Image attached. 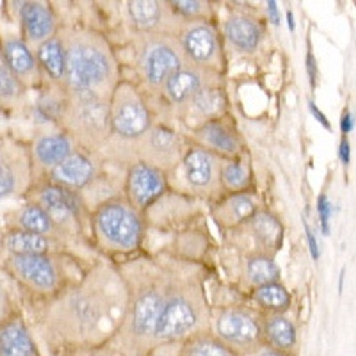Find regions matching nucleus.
<instances>
[{
	"label": "nucleus",
	"instance_id": "obj_1",
	"mask_svg": "<svg viewBox=\"0 0 356 356\" xmlns=\"http://www.w3.org/2000/svg\"><path fill=\"white\" fill-rule=\"evenodd\" d=\"M127 298L118 264L98 257L75 284L50 298L36 300L34 328L50 356L95 348L116 330Z\"/></svg>",
	"mask_w": 356,
	"mask_h": 356
},
{
	"label": "nucleus",
	"instance_id": "obj_2",
	"mask_svg": "<svg viewBox=\"0 0 356 356\" xmlns=\"http://www.w3.org/2000/svg\"><path fill=\"white\" fill-rule=\"evenodd\" d=\"M166 253L168 284L159 316L157 346L180 344L200 333H211V301L207 266Z\"/></svg>",
	"mask_w": 356,
	"mask_h": 356
},
{
	"label": "nucleus",
	"instance_id": "obj_3",
	"mask_svg": "<svg viewBox=\"0 0 356 356\" xmlns=\"http://www.w3.org/2000/svg\"><path fill=\"white\" fill-rule=\"evenodd\" d=\"M59 34L66 50L65 88L109 100L123 79L122 61L109 38L97 29L79 24L61 25Z\"/></svg>",
	"mask_w": 356,
	"mask_h": 356
},
{
	"label": "nucleus",
	"instance_id": "obj_4",
	"mask_svg": "<svg viewBox=\"0 0 356 356\" xmlns=\"http://www.w3.org/2000/svg\"><path fill=\"white\" fill-rule=\"evenodd\" d=\"M146 218L123 196L95 207L89 216V243L98 257L129 259L143 251Z\"/></svg>",
	"mask_w": 356,
	"mask_h": 356
},
{
	"label": "nucleus",
	"instance_id": "obj_5",
	"mask_svg": "<svg viewBox=\"0 0 356 356\" xmlns=\"http://www.w3.org/2000/svg\"><path fill=\"white\" fill-rule=\"evenodd\" d=\"M130 82L152 104L171 75L187 65L178 36L171 34H136L129 43Z\"/></svg>",
	"mask_w": 356,
	"mask_h": 356
},
{
	"label": "nucleus",
	"instance_id": "obj_6",
	"mask_svg": "<svg viewBox=\"0 0 356 356\" xmlns=\"http://www.w3.org/2000/svg\"><path fill=\"white\" fill-rule=\"evenodd\" d=\"M79 253L52 255H8L6 269L18 284L36 300L50 298L82 278L88 267L97 260Z\"/></svg>",
	"mask_w": 356,
	"mask_h": 356
},
{
	"label": "nucleus",
	"instance_id": "obj_7",
	"mask_svg": "<svg viewBox=\"0 0 356 356\" xmlns=\"http://www.w3.org/2000/svg\"><path fill=\"white\" fill-rule=\"evenodd\" d=\"M59 129L68 134L77 148L98 157L113 138L109 100L91 93L68 91V104Z\"/></svg>",
	"mask_w": 356,
	"mask_h": 356
},
{
	"label": "nucleus",
	"instance_id": "obj_8",
	"mask_svg": "<svg viewBox=\"0 0 356 356\" xmlns=\"http://www.w3.org/2000/svg\"><path fill=\"white\" fill-rule=\"evenodd\" d=\"M27 202L36 203L43 211H47L57 227L79 248L88 246L89 250H93L89 243L91 211L86 205L81 193H75V191H70L41 178V180H34L31 189L27 191Z\"/></svg>",
	"mask_w": 356,
	"mask_h": 356
},
{
	"label": "nucleus",
	"instance_id": "obj_9",
	"mask_svg": "<svg viewBox=\"0 0 356 356\" xmlns=\"http://www.w3.org/2000/svg\"><path fill=\"white\" fill-rule=\"evenodd\" d=\"M211 333L232 355L244 356L262 346L260 312L246 298L211 303Z\"/></svg>",
	"mask_w": 356,
	"mask_h": 356
},
{
	"label": "nucleus",
	"instance_id": "obj_10",
	"mask_svg": "<svg viewBox=\"0 0 356 356\" xmlns=\"http://www.w3.org/2000/svg\"><path fill=\"white\" fill-rule=\"evenodd\" d=\"M109 122L113 139L132 145L157 120L136 84L129 79H122L109 98Z\"/></svg>",
	"mask_w": 356,
	"mask_h": 356
},
{
	"label": "nucleus",
	"instance_id": "obj_11",
	"mask_svg": "<svg viewBox=\"0 0 356 356\" xmlns=\"http://www.w3.org/2000/svg\"><path fill=\"white\" fill-rule=\"evenodd\" d=\"M222 235L228 250L235 251L237 257L267 255L276 259L284 246L285 227L275 212L262 207L241 227Z\"/></svg>",
	"mask_w": 356,
	"mask_h": 356
},
{
	"label": "nucleus",
	"instance_id": "obj_12",
	"mask_svg": "<svg viewBox=\"0 0 356 356\" xmlns=\"http://www.w3.org/2000/svg\"><path fill=\"white\" fill-rule=\"evenodd\" d=\"M178 43L182 47L187 65L221 77L227 75V44L216 22H182L178 31Z\"/></svg>",
	"mask_w": 356,
	"mask_h": 356
},
{
	"label": "nucleus",
	"instance_id": "obj_13",
	"mask_svg": "<svg viewBox=\"0 0 356 356\" xmlns=\"http://www.w3.org/2000/svg\"><path fill=\"white\" fill-rule=\"evenodd\" d=\"M187 145L189 143L180 130H177L170 123L155 122L141 138L132 143L130 152H132L134 162H145L171 175L180 166Z\"/></svg>",
	"mask_w": 356,
	"mask_h": 356
},
{
	"label": "nucleus",
	"instance_id": "obj_14",
	"mask_svg": "<svg viewBox=\"0 0 356 356\" xmlns=\"http://www.w3.org/2000/svg\"><path fill=\"white\" fill-rule=\"evenodd\" d=\"M221 161L222 159H219L218 155L189 143L178 166L182 171L184 180L182 195H189L195 200H207V202L218 200L221 196V186H219Z\"/></svg>",
	"mask_w": 356,
	"mask_h": 356
},
{
	"label": "nucleus",
	"instance_id": "obj_15",
	"mask_svg": "<svg viewBox=\"0 0 356 356\" xmlns=\"http://www.w3.org/2000/svg\"><path fill=\"white\" fill-rule=\"evenodd\" d=\"M170 175L145 162H132L123 177V198L143 216L170 191Z\"/></svg>",
	"mask_w": 356,
	"mask_h": 356
},
{
	"label": "nucleus",
	"instance_id": "obj_16",
	"mask_svg": "<svg viewBox=\"0 0 356 356\" xmlns=\"http://www.w3.org/2000/svg\"><path fill=\"white\" fill-rule=\"evenodd\" d=\"M34 184V168L27 143L0 139V200L27 195Z\"/></svg>",
	"mask_w": 356,
	"mask_h": 356
},
{
	"label": "nucleus",
	"instance_id": "obj_17",
	"mask_svg": "<svg viewBox=\"0 0 356 356\" xmlns=\"http://www.w3.org/2000/svg\"><path fill=\"white\" fill-rule=\"evenodd\" d=\"M127 24L136 34H171L178 36L182 20L168 0H129L123 2Z\"/></svg>",
	"mask_w": 356,
	"mask_h": 356
},
{
	"label": "nucleus",
	"instance_id": "obj_18",
	"mask_svg": "<svg viewBox=\"0 0 356 356\" xmlns=\"http://www.w3.org/2000/svg\"><path fill=\"white\" fill-rule=\"evenodd\" d=\"M187 141L202 146L207 152L218 155L219 159H235L248 154L237 123L230 114L216 118L200 125L198 129L191 130Z\"/></svg>",
	"mask_w": 356,
	"mask_h": 356
},
{
	"label": "nucleus",
	"instance_id": "obj_19",
	"mask_svg": "<svg viewBox=\"0 0 356 356\" xmlns=\"http://www.w3.org/2000/svg\"><path fill=\"white\" fill-rule=\"evenodd\" d=\"M222 41L241 56H253L262 49L266 40V25L251 9L234 8L219 25Z\"/></svg>",
	"mask_w": 356,
	"mask_h": 356
},
{
	"label": "nucleus",
	"instance_id": "obj_20",
	"mask_svg": "<svg viewBox=\"0 0 356 356\" xmlns=\"http://www.w3.org/2000/svg\"><path fill=\"white\" fill-rule=\"evenodd\" d=\"M216 82H225V77L205 72L202 68H196L193 65H186L184 68L178 70L175 75H171L170 81L164 84V88L161 89V93L155 100L161 104L162 109L175 113L184 104H187L196 93H200L203 88L216 84Z\"/></svg>",
	"mask_w": 356,
	"mask_h": 356
},
{
	"label": "nucleus",
	"instance_id": "obj_21",
	"mask_svg": "<svg viewBox=\"0 0 356 356\" xmlns=\"http://www.w3.org/2000/svg\"><path fill=\"white\" fill-rule=\"evenodd\" d=\"M228 107H230V102H228L225 82H216L203 88L173 114L191 132L203 123L228 114Z\"/></svg>",
	"mask_w": 356,
	"mask_h": 356
},
{
	"label": "nucleus",
	"instance_id": "obj_22",
	"mask_svg": "<svg viewBox=\"0 0 356 356\" xmlns=\"http://www.w3.org/2000/svg\"><path fill=\"white\" fill-rule=\"evenodd\" d=\"M18 6V22H20V36L33 50L41 43L56 36L61 22L56 9L50 2L29 0V2H15Z\"/></svg>",
	"mask_w": 356,
	"mask_h": 356
},
{
	"label": "nucleus",
	"instance_id": "obj_23",
	"mask_svg": "<svg viewBox=\"0 0 356 356\" xmlns=\"http://www.w3.org/2000/svg\"><path fill=\"white\" fill-rule=\"evenodd\" d=\"M77 150L68 134L61 129L43 130L29 145L31 161L34 168V180L44 178L56 166H59L68 155Z\"/></svg>",
	"mask_w": 356,
	"mask_h": 356
},
{
	"label": "nucleus",
	"instance_id": "obj_24",
	"mask_svg": "<svg viewBox=\"0 0 356 356\" xmlns=\"http://www.w3.org/2000/svg\"><path fill=\"white\" fill-rule=\"evenodd\" d=\"M102 166L104 164L97 155L77 148L59 166L54 168L44 177V180H50V182L66 187L70 191H75V193H82L100 175Z\"/></svg>",
	"mask_w": 356,
	"mask_h": 356
},
{
	"label": "nucleus",
	"instance_id": "obj_25",
	"mask_svg": "<svg viewBox=\"0 0 356 356\" xmlns=\"http://www.w3.org/2000/svg\"><path fill=\"white\" fill-rule=\"evenodd\" d=\"M0 47H2L4 59L8 63L11 73L15 75V79L27 91L29 89L36 91L43 84L44 79L41 75L40 66H38L34 50L22 40L20 34H6V36H0Z\"/></svg>",
	"mask_w": 356,
	"mask_h": 356
},
{
	"label": "nucleus",
	"instance_id": "obj_26",
	"mask_svg": "<svg viewBox=\"0 0 356 356\" xmlns=\"http://www.w3.org/2000/svg\"><path fill=\"white\" fill-rule=\"evenodd\" d=\"M262 200L257 195L255 189L235 195H221L211 205V218L221 234L241 227L246 219L262 209Z\"/></svg>",
	"mask_w": 356,
	"mask_h": 356
},
{
	"label": "nucleus",
	"instance_id": "obj_27",
	"mask_svg": "<svg viewBox=\"0 0 356 356\" xmlns=\"http://www.w3.org/2000/svg\"><path fill=\"white\" fill-rule=\"evenodd\" d=\"M68 104V89L65 86L43 82L36 89V98L31 106V116L38 127L44 130L59 129Z\"/></svg>",
	"mask_w": 356,
	"mask_h": 356
},
{
	"label": "nucleus",
	"instance_id": "obj_28",
	"mask_svg": "<svg viewBox=\"0 0 356 356\" xmlns=\"http://www.w3.org/2000/svg\"><path fill=\"white\" fill-rule=\"evenodd\" d=\"M262 346L285 356H298V328L287 314H264L260 312Z\"/></svg>",
	"mask_w": 356,
	"mask_h": 356
},
{
	"label": "nucleus",
	"instance_id": "obj_29",
	"mask_svg": "<svg viewBox=\"0 0 356 356\" xmlns=\"http://www.w3.org/2000/svg\"><path fill=\"white\" fill-rule=\"evenodd\" d=\"M282 269L275 257L246 255L239 257V276L234 289L246 298L251 291L266 284L280 282Z\"/></svg>",
	"mask_w": 356,
	"mask_h": 356
},
{
	"label": "nucleus",
	"instance_id": "obj_30",
	"mask_svg": "<svg viewBox=\"0 0 356 356\" xmlns=\"http://www.w3.org/2000/svg\"><path fill=\"white\" fill-rule=\"evenodd\" d=\"M2 248L8 255H52V253H77L73 248L44 235L9 228L2 237Z\"/></svg>",
	"mask_w": 356,
	"mask_h": 356
},
{
	"label": "nucleus",
	"instance_id": "obj_31",
	"mask_svg": "<svg viewBox=\"0 0 356 356\" xmlns=\"http://www.w3.org/2000/svg\"><path fill=\"white\" fill-rule=\"evenodd\" d=\"M11 228H20V230L44 235V237L59 241V243L66 244V246L73 248V250H79L77 244L73 243L68 235L57 227L56 221L47 214V211H43L40 205H36L33 202H27L22 209H18L17 214H15V219H13Z\"/></svg>",
	"mask_w": 356,
	"mask_h": 356
},
{
	"label": "nucleus",
	"instance_id": "obj_32",
	"mask_svg": "<svg viewBox=\"0 0 356 356\" xmlns=\"http://www.w3.org/2000/svg\"><path fill=\"white\" fill-rule=\"evenodd\" d=\"M0 356H41L33 330L22 316L0 326Z\"/></svg>",
	"mask_w": 356,
	"mask_h": 356
},
{
	"label": "nucleus",
	"instance_id": "obj_33",
	"mask_svg": "<svg viewBox=\"0 0 356 356\" xmlns=\"http://www.w3.org/2000/svg\"><path fill=\"white\" fill-rule=\"evenodd\" d=\"M36 61L41 70L44 82L50 84L65 86V72H66V50L63 38L57 31L56 36L41 43L36 50Z\"/></svg>",
	"mask_w": 356,
	"mask_h": 356
},
{
	"label": "nucleus",
	"instance_id": "obj_34",
	"mask_svg": "<svg viewBox=\"0 0 356 356\" xmlns=\"http://www.w3.org/2000/svg\"><path fill=\"white\" fill-rule=\"evenodd\" d=\"M219 186L221 195H235L253 189V170H251L250 154L235 159H222L219 170Z\"/></svg>",
	"mask_w": 356,
	"mask_h": 356
},
{
	"label": "nucleus",
	"instance_id": "obj_35",
	"mask_svg": "<svg viewBox=\"0 0 356 356\" xmlns=\"http://www.w3.org/2000/svg\"><path fill=\"white\" fill-rule=\"evenodd\" d=\"M246 301L264 314H289L292 308V296L282 282H273L251 291Z\"/></svg>",
	"mask_w": 356,
	"mask_h": 356
},
{
	"label": "nucleus",
	"instance_id": "obj_36",
	"mask_svg": "<svg viewBox=\"0 0 356 356\" xmlns=\"http://www.w3.org/2000/svg\"><path fill=\"white\" fill-rule=\"evenodd\" d=\"M27 89L15 79L0 47V109L17 111L25 106Z\"/></svg>",
	"mask_w": 356,
	"mask_h": 356
},
{
	"label": "nucleus",
	"instance_id": "obj_37",
	"mask_svg": "<svg viewBox=\"0 0 356 356\" xmlns=\"http://www.w3.org/2000/svg\"><path fill=\"white\" fill-rule=\"evenodd\" d=\"M175 356H235L212 333H200L177 344Z\"/></svg>",
	"mask_w": 356,
	"mask_h": 356
},
{
	"label": "nucleus",
	"instance_id": "obj_38",
	"mask_svg": "<svg viewBox=\"0 0 356 356\" xmlns=\"http://www.w3.org/2000/svg\"><path fill=\"white\" fill-rule=\"evenodd\" d=\"M182 22H216V8L207 0H168Z\"/></svg>",
	"mask_w": 356,
	"mask_h": 356
},
{
	"label": "nucleus",
	"instance_id": "obj_39",
	"mask_svg": "<svg viewBox=\"0 0 356 356\" xmlns=\"http://www.w3.org/2000/svg\"><path fill=\"white\" fill-rule=\"evenodd\" d=\"M332 202H330L326 193H321L317 196V218H319L321 234L328 237L332 234Z\"/></svg>",
	"mask_w": 356,
	"mask_h": 356
},
{
	"label": "nucleus",
	"instance_id": "obj_40",
	"mask_svg": "<svg viewBox=\"0 0 356 356\" xmlns=\"http://www.w3.org/2000/svg\"><path fill=\"white\" fill-rule=\"evenodd\" d=\"M305 70H307V77H308V82H310L312 89H316L317 82H319V66H317L316 54H314V50H312L310 41H308L307 57H305Z\"/></svg>",
	"mask_w": 356,
	"mask_h": 356
},
{
	"label": "nucleus",
	"instance_id": "obj_41",
	"mask_svg": "<svg viewBox=\"0 0 356 356\" xmlns=\"http://www.w3.org/2000/svg\"><path fill=\"white\" fill-rule=\"evenodd\" d=\"M15 316H18V314L15 312V307H13L9 292L2 287V284H0V326L4 323H8V321L13 319Z\"/></svg>",
	"mask_w": 356,
	"mask_h": 356
},
{
	"label": "nucleus",
	"instance_id": "obj_42",
	"mask_svg": "<svg viewBox=\"0 0 356 356\" xmlns=\"http://www.w3.org/2000/svg\"><path fill=\"white\" fill-rule=\"evenodd\" d=\"M303 230H305V239H307L308 251H310V257L317 262V260L321 259V250H319V244H317L316 234H314L310 222H308L307 219H303Z\"/></svg>",
	"mask_w": 356,
	"mask_h": 356
},
{
	"label": "nucleus",
	"instance_id": "obj_43",
	"mask_svg": "<svg viewBox=\"0 0 356 356\" xmlns=\"http://www.w3.org/2000/svg\"><path fill=\"white\" fill-rule=\"evenodd\" d=\"M264 15L269 20V24H273L275 27H280L282 25V15H280V6L275 0H267L264 2Z\"/></svg>",
	"mask_w": 356,
	"mask_h": 356
},
{
	"label": "nucleus",
	"instance_id": "obj_44",
	"mask_svg": "<svg viewBox=\"0 0 356 356\" xmlns=\"http://www.w3.org/2000/svg\"><path fill=\"white\" fill-rule=\"evenodd\" d=\"M353 130H355V114H353V111L346 109L344 114L340 116V132H342V138H348Z\"/></svg>",
	"mask_w": 356,
	"mask_h": 356
},
{
	"label": "nucleus",
	"instance_id": "obj_45",
	"mask_svg": "<svg viewBox=\"0 0 356 356\" xmlns=\"http://www.w3.org/2000/svg\"><path fill=\"white\" fill-rule=\"evenodd\" d=\"M308 111H310L312 116L316 118V122L319 123L321 127H324V129H326V130H332V123H330L328 116H326V114H324L323 111H321L319 107L316 106V102L308 100Z\"/></svg>",
	"mask_w": 356,
	"mask_h": 356
},
{
	"label": "nucleus",
	"instance_id": "obj_46",
	"mask_svg": "<svg viewBox=\"0 0 356 356\" xmlns=\"http://www.w3.org/2000/svg\"><path fill=\"white\" fill-rule=\"evenodd\" d=\"M351 150H353V148H351V143H349V139L348 138H340L339 159L346 168H349V164H351Z\"/></svg>",
	"mask_w": 356,
	"mask_h": 356
},
{
	"label": "nucleus",
	"instance_id": "obj_47",
	"mask_svg": "<svg viewBox=\"0 0 356 356\" xmlns=\"http://www.w3.org/2000/svg\"><path fill=\"white\" fill-rule=\"evenodd\" d=\"M244 356H285V355H282V353L278 351H273V349L266 348V346H260V348L253 349V351L248 353V355Z\"/></svg>",
	"mask_w": 356,
	"mask_h": 356
},
{
	"label": "nucleus",
	"instance_id": "obj_48",
	"mask_svg": "<svg viewBox=\"0 0 356 356\" xmlns=\"http://www.w3.org/2000/svg\"><path fill=\"white\" fill-rule=\"evenodd\" d=\"M287 27H289V31H291V33H294V31H296L294 15H292L291 9H289V11H287Z\"/></svg>",
	"mask_w": 356,
	"mask_h": 356
},
{
	"label": "nucleus",
	"instance_id": "obj_49",
	"mask_svg": "<svg viewBox=\"0 0 356 356\" xmlns=\"http://www.w3.org/2000/svg\"><path fill=\"white\" fill-rule=\"evenodd\" d=\"M344 278H346V269L340 271V278H339V292L342 294V289H344Z\"/></svg>",
	"mask_w": 356,
	"mask_h": 356
},
{
	"label": "nucleus",
	"instance_id": "obj_50",
	"mask_svg": "<svg viewBox=\"0 0 356 356\" xmlns=\"http://www.w3.org/2000/svg\"><path fill=\"white\" fill-rule=\"evenodd\" d=\"M0 111H2V109H0Z\"/></svg>",
	"mask_w": 356,
	"mask_h": 356
}]
</instances>
